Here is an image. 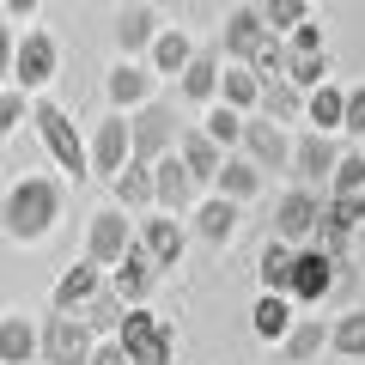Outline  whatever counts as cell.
Wrapping results in <instances>:
<instances>
[{"instance_id": "obj_1", "label": "cell", "mask_w": 365, "mask_h": 365, "mask_svg": "<svg viewBox=\"0 0 365 365\" xmlns=\"http://www.w3.org/2000/svg\"><path fill=\"white\" fill-rule=\"evenodd\" d=\"M55 220H61V182L55 177H19L13 189H6V201H0V225H6L13 244L49 237Z\"/></svg>"}, {"instance_id": "obj_2", "label": "cell", "mask_w": 365, "mask_h": 365, "mask_svg": "<svg viewBox=\"0 0 365 365\" xmlns=\"http://www.w3.org/2000/svg\"><path fill=\"white\" fill-rule=\"evenodd\" d=\"M31 122H37V134H43V146H49V158L67 170V177H86V140H79V128L67 122V110L61 104H49V98H31Z\"/></svg>"}, {"instance_id": "obj_3", "label": "cell", "mask_w": 365, "mask_h": 365, "mask_svg": "<svg viewBox=\"0 0 365 365\" xmlns=\"http://www.w3.org/2000/svg\"><path fill=\"white\" fill-rule=\"evenodd\" d=\"M116 347L128 353V365H170V353H177V341H170V329L158 323V317L146 311V304H134V311H122Z\"/></svg>"}, {"instance_id": "obj_4", "label": "cell", "mask_w": 365, "mask_h": 365, "mask_svg": "<svg viewBox=\"0 0 365 365\" xmlns=\"http://www.w3.org/2000/svg\"><path fill=\"white\" fill-rule=\"evenodd\" d=\"M37 359L43 365H86L91 359V329L67 311H49L37 323Z\"/></svg>"}, {"instance_id": "obj_5", "label": "cell", "mask_w": 365, "mask_h": 365, "mask_svg": "<svg viewBox=\"0 0 365 365\" xmlns=\"http://www.w3.org/2000/svg\"><path fill=\"white\" fill-rule=\"evenodd\" d=\"M128 140H134V158H128V165L153 170L158 158L170 153V140H177V116H170V104H158V98H153V104H140V110L128 116Z\"/></svg>"}, {"instance_id": "obj_6", "label": "cell", "mask_w": 365, "mask_h": 365, "mask_svg": "<svg viewBox=\"0 0 365 365\" xmlns=\"http://www.w3.org/2000/svg\"><path fill=\"white\" fill-rule=\"evenodd\" d=\"M55 67H61V43L49 31H25L13 43V86L19 91H43L55 79Z\"/></svg>"}, {"instance_id": "obj_7", "label": "cell", "mask_w": 365, "mask_h": 365, "mask_svg": "<svg viewBox=\"0 0 365 365\" xmlns=\"http://www.w3.org/2000/svg\"><path fill=\"white\" fill-rule=\"evenodd\" d=\"M317 220H323V195L292 182L287 195H280V207H274V237H280V244H292V250H304V244L317 237Z\"/></svg>"}, {"instance_id": "obj_8", "label": "cell", "mask_w": 365, "mask_h": 365, "mask_svg": "<svg viewBox=\"0 0 365 365\" xmlns=\"http://www.w3.org/2000/svg\"><path fill=\"white\" fill-rule=\"evenodd\" d=\"M128 244H134V225H128L122 207L91 213V225H86V262L91 268H116V262L128 256Z\"/></svg>"}, {"instance_id": "obj_9", "label": "cell", "mask_w": 365, "mask_h": 365, "mask_svg": "<svg viewBox=\"0 0 365 365\" xmlns=\"http://www.w3.org/2000/svg\"><path fill=\"white\" fill-rule=\"evenodd\" d=\"M329 292H335V256H323L317 244L292 250V287H287V299L292 304H323Z\"/></svg>"}, {"instance_id": "obj_10", "label": "cell", "mask_w": 365, "mask_h": 365, "mask_svg": "<svg viewBox=\"0 0 365 365\" xmlns=\"http://www.w3.org/2000/svg\"><path fill=\"white\" fill-rule=\"evenodd\" d=\"M195 189H201V182L189 177V165H182L177 153H165V158L153 165V207H158V213H170V220L189 213V207H195Z\"/></svg>"}, {"instance_id": "obj_11", "label": "cell", "mask_w": 365, "mask_h": 365, "mask_svg": "<svg viewBox=\"0 0 365 365\" xmlns=\"http://www.w3.org/2000/svg\"><path fill=\"white\" fill-rule=\"evenodd\" d=\"M335 158H341V146L329 140V134H299V140H292V177H299V189H317V182H329L335 177Z\"/></svg>"}, {"instance_id": "obj_12", "label": "cell", "mask_w": 365, "mask_h": 365, "mask_svg": "<svg viewBox=\"0 0 365 365\" xmlns=\"http://www.w3.org/2000/svg\"><path fill=\"white\" fill-rule=\"evenodd\" d=\"M128 158H134L128 116H110V122H98V134H91V146H86V165L98 170V177H116V170H128Z\"/></svg>"}, {"instance_id": "obj_13", "label": "cell", "mask_w": 365, "mask_h": 365, "mask_svg": "<svg viewBox=\"0 0 365 365\" xmlns=\"http://www.w3.org/2000/svg\"><path fill=\"white\" fill-rule=\"evenodd\" d=\"M244 158L256 170H287L292 165V140H287V128L280 122H244Z\"/></svg>"}, {"instance_id": "obj_14", "label": "cell", "mask_w": 365, "mask_h": 365, "mask_svg": "<svg viewBox=\"0 0 365 365\" xmlns=\"http://www.w3.org/2000/svg\"><path fill=\"white\" fill-rule=\"evenodd\" d=\"M134 244H140L146 256H153V268H177V262H182V244H189V232H182V220L158 213V220H140Z\"/></svg>"}, {"instance_id": "obj_15", "label": "cell", "mask_w": 365, "mask_h": 365, "mask_svg": "<svg viewBox=\"0 0 365 365\" xmlns=\"http://www.w3.org/2000/svg\"><path fill=\"white\" fill-rule=\"evenodd\" d=\"M153 256H146V250L140 244H128V256H122L116 262V274H110V299H122V304H128V311H134V304H140L146 299V287H153Z\"/></svg>"}, {"instance_id": "obj_16", "label": "cell", "mask_w": 365, "mask_h": 365, "mask_svg": "<svg viewBox=\"0 0 365 365\" xmlns=\"http://www.w3.org/2000/svg\"><path fill=\"white\" fill-rule=\"evenodd\" d=\"M262 37H268V25H262L256 6H232V13H225L220 43H225V55H232V67H244L250 55H256V43H262Z\"/></svg>"}, {"instance_id": "obj_17", "label": "cell", "mask_w": 365, "mask_h": 365, "mask_svg": "<svg viewBox=\"0 0 365 365\" xmlns=\"http://www.w3.org/2000/svg\"><path fill=\"white\" fill-rule=\"evenodd\" d=\"M177 79H182V98L189 104H213L220 98V49H195Z\"/></svg>"}, {"instance_id": "obj_18", "label": "cell", "mask_w": 365, "mask_h": 365, "mask_svg": "<svg viewBox=\"0 0 365 365\" xmlns=\"http://www.w3.org/2000/svg\"><path fill=\"white\" fill-rule=\"evenodd\" d=\"M98 292H104L98 268H91V262H79V268H67L61 280H55V292H49V299H55V311H67V317H73V311H86V304L98 299Z\"/></svg>"}, {"instance_id": "obj_19", "label": "cell", "mask_w": 365, "mask_h": 365, "mask_svg": "<svg viewBox=\"0 0 365 365\" xmlns=\"http://www.w3.org/2000/svg\"><path fill=\"white\" fill-rule=\"evenodd\" d=\"M37 359V323L25 311H6L0 317V365H31Z\"/></svg>"}, {"instance_id": "obj_20", "label": "cell", "mask_w": 365, "mask_h": 365, "mask_svg": "<svg viewBox=\"0 0 365 365\" xmlns=\"http://www.w3.org/2000/svg\"><path fill=\"white\" fill-rule=\"evenodd\" d=\"M104 91H110V104H116V116L122 110H140V104H153V73L134 67V61H122L116 73L104 79Z\"/></svg>"}, {"instance_id": "obj_21", "label": "cell", "mask_w": 365, "mask_h": 365, "mask_svg": "<svg viewBox=\"0 0 365 365\" xmlns=\"http://www.w3.org/2000/svg\"><path fill=\"white\" fill-rule=\"evenodd\" d=\"M177 158L189 165V177H195V182H213V177H220V165H225V153L201 128H182L177 134Z\"/></svg>"}, {"instance_id": "obj_22", "label": "cell", "mask_w": 365, "mask_h": 365, "mask_svg": "<svg viewBox=\"0 0 365 365\" xmlns=\"http://www.w3.org/2000/svg\"><path fill=\"white\" fill-rule=\"evenodd\" d=\"M153 37H158V13H153V6H140V0H128V6L116 13V49L122 55L153 49Z\"/></svg>"}, {"instance_id": "obj_23", "label": "cell", "mask_w": 365, "mask_h": 365, "mask_svg": "<svg viewBox=\"0 0 365 365\" xmlns=\"http://www.w3.org/2000/svg\"><path fill=\"white\" fill-rule=\"evenodd\" d=\"M195 237L201 244H232L237 237V201H225V195H213V201H201L195 207Z\"/></svg>"}, {"instance_id": "obj_24", "label": "cell", "mask_w": 365, "mask_h": 365, "mask_svg": "<svg viewBox=\"0 0 365 365\" xmlns=\"http://www.w3.org/2000/svg\"><path fill=\"white\" fill-rule=\"evenodd\" d=\"M287 365H317V353L329 347V323H317V317H292V329H287Z\"/></svg>"}, {"instance_id": "obj_25", "label": "cell", "mask_w": 365, "mask_h": 365, "mask_svg": "<svg viewBox=\"0 0 365 365\" xmlns=\"http://www.w3.org/2000/svg\"><path fill=\"white\" fill-rule=\"evenodd\" d=\"M256 280H262V292H274V299H287V287H292V244H262V256H256Z\"/></svg>"}, {"instance_id": "obj_26", "label": "cell", "mask_w": 365, "mask_h": 365, "mask_svg": "<svg viewBox=\"0 0 365 365\" xmlns=\"http://www.w3.org/2000/svg\"><path fill=\"white\" fill-rule=\"evenodd\" d=\"M110 195H116L122 213H146L153 207V170H140V165L116 170V177H110Z\"/></svg>"}, {"instance_id": "obj_27", "label": "cell", "mask_w": 365, "mask_h": 365, "mask_svg": "<svg viewBox=\"0 0 365 365\" xmlns=\"http://www.w3.org/2000/svg\"><path fill=\"white\" fill-rule=\"evenodd\" d=\"M262 110H268V122H299L304 116V91L292 86V79H262Z\"/></svg>"}, {"instance_id": "obj_28", "label": "cell", "mask_w": 365, "mask_h": 365, "mask_svg": "<svg viewBox=\"0 0 365 365\" xmlns=\"http://www.w3.org/2000/svg\"><path fill=\"white\" fill-rule=\"evenodd\" d=\"M213 189H220L225 201H237V207H244V201L262 189V170L250 165V158H225V165H220V177H213Z\"/></svg>"}, {"instance_id": "obj_29", "label": "cell", "mask_w": 365, "mask_h": 365, "mask_svg": "<svg viewBox=\"0 0 365 365\" xmlns=\"http://www.w3.org/2000/svg\"><path fill=\"white\" fill-rule=\"evenodd\" d=\"M329 347H335V359H365V311L359 304L329 323Z\"/></svg>"}, {"instance_id": "obj_30", "label": "cell", "mask_w": 365, "mask_h": 365, "mask_svg": "<svg viewBox=\"0 0 365 365\" xmlns=\"http://www.w3.org/2000/svg\"><path fill=\"white\" fill-rule=\"evenodd\" d=\"M244 122H250V116H237L232 104H207V116H201V134H207L220 153H232V146H244Z\"/></svg>"}, {"instance_id": "obj_31", "label": "cell", "mask_w": 365, "mask_h": 365, "mask_svg": "<svg viewBox=\"0 0 365 365\" xmlns=\"http://www.w3.org/2000/svg\"><path fill=\"white\" fill-rule=\"evenodd\" d=\"M256 98H262V79L250 67H220V104H232L244 116V110H256Z\"/></svg>"}, {"instance_id": "obj_32", "label": "cell", "mask_w": 365, "mask_h": 365, "mask_svg": "<svg viewBox=\"0 0 365 365\" xmlns=\"http://www.w3.org/2000/svg\"><path fill=\"white\" fill-rule=\"evenodd\" d=\"M250 329H256L262 341H287V329H292V304H287V299H274V292H262L256 311H250Z\"/></svg>"}, {"instance_id": "obj_33", "label": "cell", "mask_w": 365, "mask_h": 365, "mask_svg": "<svg viewBox=\"0 0 365 365\" xmlns=\"http://www.w3.org/2000/svg\"><path fill=\"white\" fill-rule=\"evenodd\" d=\"M341 104H347V91H341V86H317V91H304V116H311L317 134L341 128Z\"/></svg>"}, {"instance_id": "obj_34", "label": "cell", "mask_w": 365, "mask_h": 365, "mask_svg": "<svg viewBox=\"0 0 365 365\" xmlns=\"http://www.w3.org/2000/svg\"><path fill=\"white\" fill-rule=\"evenodd\" d=\"M122 311H128V304H122V299H110V292H98V299H91L86 311H73V317H79V323L91 329V335L116 341V329H122Z\"/></svg>"}, {"instance_id": "obj_35", "label": "cell", "mask_w": 365, "mask_h": 365, "mask_svg": "<svg viewBox=\"0 0 365 365\" xmlns=\"http://www.w3.org/2000/svg\"><path fill=\"white\" fill-rule=\"evenodd\" d=\"M189 55H195V43L182 37V31H158L153 37V73H182Z\"/></svg>"}, {"instance_id": "obj_36", "label": "cell", "mask_w": 365, "mask_h": 365, "mask_svg": "<svg viewBox=\"0 0 365 365\" xmlns=\"http://www.w3.org/2000/svg\"><path fill=\"white\" fill-rule=\"evenodd\" d=\"M256 13H262V25H268L274 37H292V31L304 25V13H311V0H262Z\"/></svg>"}, {"instance_id": "obj_37", "label": "cell", "mask_w": 365, "mask_h": 365, "mask_svg": "<svg viewBox=\"0 0 365 365\" xmlns=\"http://www.w3.org/2000/svg\"><path fill=\"white\" fill-rule=\"evenodd\" d=\"M280 79H292L299 91L329 86V49H323V55H292V49H287V73H280Z\"/></svg>"}, {"instance_id": "obj_38", "label": "cell", "mask_w": 365, "mask_h": 365, "mask_svg": "<svg viewBox=\"0 0 365 365\" xmlns=\"http://www.w3.org/2000/svg\"><path fill=\"white\" fill-rule=\"evenodd\" d=\"M329 195H365V153L347 146L335 158V177H329Z\"/></svg>"}, {"instance_id": "obj_39", "label": "cell", "mask_w": 365, "mask_h": 365, "mask_svg": "<svg viewBox=\"0 0 365 365\" xmlns=\"http://www.w3.org/2000/svg\"><path fill=\"white\" fill-rule=\"evenodd\" d=\"M244 67H250L256 79H280V73H287V37H274V31H268V37L256 43V55H250Z\"/></svg>"}, {"instance_id": "obj_40", "label": "cell", "mask_w": 365, "mask_h": 365, "mask_svg": "<svg viewBox=\"0 0 365 365\" xmlns=\"http://www.w3.org/2000/svg\"><path fill=\"white\" fill-rule=\"evenodd\" d=\"M25 116H31L25 91H19V86H0V140H6V134H13V128H19Z\"/></svg>"}, {"instance_id": "obj_41", "label": "cell", "mask_w": 365, "mask_h": 365, "mask_svg": "<svg viewBox=\"0 0 365 365\" xmlns=\"http://www.w3.org/2000/svg\"><path fill=\"white\" fill-rule=\"evenodd\" d=\"M341 128H347L353 140H365V86L347 91V104H341Z\"/></svg>"}, {"instance_id": "obj_42", "label": "cell", "mask_w": 365, "mask_h": 365, "mask_svg": "<svg viewBox=\"0 0 365 365\" xmlns=\"http://www.w3.org/2000/svg\"><path fill=\"white\" fill-rule=\"evenodd\" d=\"M287 49H292V55H323V25H311V19H304V25L287 37Z\"/></svg>"}, {"instance_id": "obj_43", "label": "cell", "mask_w": 365, "mask_h": 365, "mask_svg": "<svg viewBox=\"0 0 365 365\" xmlns=\"http://www.w3.org/2000/svg\"><path fill=\"white\" fill-rule=\"evenodd\" d=\"M86 365H128V353H122L116 341H91V359Z\"/></svg>"}, {"instance_id": "obj_44", "label": "cell", "mask_w": 365, "mask_h": 365, "mask_svg": "<svg viewBox=\"0 0 365 365\" xmlns=\"http://www.w3.org/2000/svg\"><path fill=\"white\" fill-rule=\"evenodd\" d=\"M13 31H6V19H0V86H6V79H13Z\"/></svg>"}, {"instance_id": "obj_45", "label": "cell", "mask_w": 365, "mask_h": 365, "mask_svg": "<svg viewBox=\"0 0 365 365\" xmlns=\"http://www.w3.org/2000/svg\"><path fill=\"white\" fill-rule=\"evenodd\" d=\"M6 13H13V19H31V13H37V0H6Z\"/></svg>"}, {"instance_id": "obj_46", "label": "cell", "mask_w": 365, "mask_h": 365, "mask_svg": "<svg viewBox=\"0 0 365 365\" xmlns=\"http://www.w3.org/2000/svg\"><path fill=\"white\" fill-rule=\"evenodd\" d=\"M353 256H365V220H359V232H353Z\"/></svg>"}, {"instance_id": "obj_47", "label": "cell", "mask_w": 365, "mask_h": 365, "mask_svg": "<svg viewBox=\"0 0 365 365\" xmlns=\"http://www.w3.org/2000/svg\"><path fill=\"white\" fill-rule=\"evenodd\" d=\"M335 365H365V359H335Z\"/></svg>"}, {"instance_id": "obj_48", "label": "cell", "mask_w": 365, "mask_h": 365, "mask_svg": "<svg viewBox=\"0 0 365 365\" xmlns=\"http://www.w3.org/2000/svg\"><path fill=\"white\" fill-rule=\"evenodd\" d=\"M359 153H365V140H359Z\"/></svg>"}]
</instances>
